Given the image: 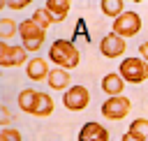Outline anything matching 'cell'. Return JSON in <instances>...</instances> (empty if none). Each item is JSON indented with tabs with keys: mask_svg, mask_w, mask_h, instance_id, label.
<instances>
[{
	"mask_svg": "<svg viewBox=\"0 0 148 141\" xmlns=\"http://www.w3.org/2000/svg\"><path fill=\"white\" fill-rule=\"evenodd\" d=\"M18 35H21V46L25 51H35V53L42 49V44L46 39V30L39 28L32 18H25L18 23Z\"/></svg>",
	"mask_w": 148,
	"mask_h": 141,
	"instance_id": "2",
	"label": "cell"
},
{
	"mask_svg": "<svg viewBox=\"0 0 148 141\" xmlns=\"http://www.w3.org/2000/svg\"><path fill=\"white\" fill-rule=\"evenodd\" d=\"M25 74H28V79H32V81H46L49 79V74H51V67H49V62L44 60V58H39V55H35V58H30V62L25 65Z\"/></svg>",
	"mask_w": 148,
	"mask_h": 141,
	"instance_id": "10",
	"label": "cell"
},
{
	"mask_svg": "<svg viewBox=\"0 0 148 141\" xmlns=\"http://www.w3.org/2000/svg\"><path fill=\"white\" fill-rule=\"evenodd\" d=\"M0 111H2V120H0V123H2V129H5V127L9 125V120H12V116H9V109H7V106H2Z\"/></svg>",
	"mask_w": 148,
	"mask_h": 141,
	"instance_id": "22",
	"label": "cell"
},
{
	"mask_svg": "<svg viewBox=\"0 0 148 141\" xmlns=\"http://www.w3.org/2000/svg\"><path fill=\"white\" fill-rule=\"evenodd\" d=\"M79 141H109V129L97 123V120H88L83 123V127L79 129Z\"/></svg>",
	"mask_w": 148,
	"mask_h": 141,
	"instance_id": "9",
	"label": "cell"
},
{
	"mask_svg": "<svg viewBox=\"0 0 148 141\" xmlns=\"http://www.w3.org/2000/svg\"><path fill=\"white\" fill-rule=\"evenodd\" d=\"M127 134H130L132 139H136V141H148V120H146V118H136V120H132Z\"/></svg>",
	"mask_w": 148,
	"mask_h": 141,
	"instance_id": "17",
	"label": "cell"
},
{
	"mask_svg": "<svg viewBox=\"0 0 148 141\" xmlns=\"http://www.w3.org/2000/svg\"><path fill=\"white\" fill-rule=\"evenodd\" d=\"M139 30H141V16H139L136 12H132V9H127L123 16H118V18L113 21V25H111V32H116V35L123 37V39L139 35Z\"/></svg>",
	"mask_w": 148,
	"mask_h": 141,
	"instance_id": "4",
	"label": "cell"
},
{
	"mask_svg": "<svg viewBox=\"0 0 148 141\" xmlns=\"http://www.w3.org/2000/svg\"><path fill=\"white\" fill-rule=\"evenodd\" d=\"M28 51L23 46H12L7 42L0 44V67H18V65H28Z\"/></svg>",
	"mask_w": 148,
	"mask_h": 141,
	"instance_id": "6",
	"label": "cell"
},
{
	"mask_svg": "<svg viewBox=\"0 0 148 141\" xmlns=\"http://www.w3.org/2000/svg\"><path fill=\"white\" fill-rule=\"evenodd\" d=\"M118 74L123 76L125 83H143L148 79V62L139 55L123 58V62L118 65Z\"/></svg>",
	"mask_w": 148,
	"mask_h": 141,
	"instance_id": "3",
	"label": "cell"
},
{
	"mask_svg": "<svg viewBox=\"0 0 148 141\" xmlns=\"http://www.w3.org/2000/svg\"><path fill=\"white\" fill-rule=\"evenodd\" d=\"M102 90L109 95V97H120L123 90H125V81L118 72H111V74H104L102 79Z\"/></svg>",
	"mask_w": 148,
	"mask_h": 141,
	"instance_id": "12",
	"label": "cell"
},
{
	"mask_svg": "<svg viewBox=\"0 0 148 141\" xmlns=\"http://www.w3.org/2000/svg\"><path fill=\"white\" fill-rule=\"evenodd\" d=\"M139 58H143V60L148 62V42H143V44L139 46Z\"/></svg>",
	"mask_w": 148,
	"mask_h": 141,
	"instance_id": "23",
	"label": "cell"
},
{
	"mask_svg": "<svg viewBox=\"0 0 148 141\" xmlns=\"http://www.w3.org/2000/svg\"><path fill=\"white\" fill-rule=\"evenodd\" d=\"M37 92H39V90H35V88H23V90L18 92V109L32 116L35 104H37Z\"/></svg>",
	"mask_w": 148,
	"mask_h": 141,
	"instance_id": "14",
	"label": "cell"
},
{
	"mask_svg": "<svg viewBox=\"0 0 148 141\" xmlns=\"http://www.w3.org/2000/svg\"><path fill=\"white\" fill-rule=\"evenodd\" d=\"M69 0H46L44 2V9L49 12V16L53 18V23H60V21H65L67 18V14H69Z\"/></svg>",
	"mask_w": 148,
	"mask_h": 141,
	"instance_id": "13",
	"label": "cell"
},
{
	"mask_svg": "<svg viewBox=\"0 0 148 141\" xmlns=\"http://www.w3.org/2000/svg\"><path fill=\"white\" fill-rule=\"evenodd\" d=\"M28 5H30L28 0H5V2H0V7H9V9H23Z\"/></svg>",
	"mask_w": 148,
	"mask_h": 141,
	"instance_id": "21",
	"label": "cell"
},
{
	"mask_svg": "<svg viewBox=\"0 0 148 141\" xmlns=\"http://www.w3.org/2000/svg\"><path fill=\"white\" fill-rule=\"evenodd\" d=\"M130 109H132V102L127 97H106V102H102V116L106 120H123L130 116Z\"/></svg>",
	"mask_w": 148,
	"mask_h": 141,
	"instance_id": "5",
	"label": "cell"
},
{
	"mask_svg": "<svg viewBox=\"0 0 148 141\" xmlns=\"http://www.w3.org/2000/svg\"><path fill=\"white\" fill-rule=\"evenodd\" d=\"M16 32H18V23H14L12 18H0V37L2 39H9Z\"/></svg>",
	"mask_w": 148,
	"mask_h": 141,
	"instance_id": "19",
	"label": "cell"
},
{
	"mask_svg": "<svg viewBox=\"0 0 148 141\" xmlns=\"http://www.w3.org/2000/svg\"><path fill=\"white\" fill-rule=\"evenodd\" d=\"M30 18H32V21H35L39 28H44V30H46V28H51V23H53V18L49 16V12H46L44 7H42V9H35Z\"/></svg>",
	"mask_w": 148,
	"mask_h": 141,
	"instance_id": "18",
	"label": "cell"
},
{
	"mask_svg": "<svg viewBox=\"0 0 148 141\" xmlns=\"http://www.w3.org/2000/svg\"><path fill=\"white\" fill-rule=\"evenodd\" d=\"M125 49H127L125 39L118 37L116 32L104 35L102 42H99V51H102V55H104V58H111V60H113V58H120V55L125 53Z\"/></svg>",
	"mask_w": 148,
	"mask_h": 141,
	"instance_id": "8",
	"label": "cell"
},
{
	"mask_svg": "<svg viewBox=\"0 0 148 141\" xmlns=\"http://www.w3.org/2000/svg\"><path fill=\"white\" fill-rule=\"evenodd\" d=\"M51 111H53V99H51V95L39 90V92H37V104H35L32 116H37V118H46V116H51Z\"/></svg>",
	"mask_w": 148,
	"mask_h": 141,
	"instance_id": "15",
	"label": "cell"
},
{
	"mask_svg": "<svg viewBox=\"0 0 148 141\" xmlns=\"http://www.w3.org/2000/svg\"><path fill=\"white\" fill-rule=\"evenodd\" d=\"M99 7H102V14H104V16H111L113 21L127 12L123 0H102V2H99Z\"/></svg>",
	"mask_w": 148,
	"mask_h": 141,
	"instance_id": "16",
	"label": "cell"
},
{
	"mask_svg": "<svg viewBox=\"0 0 148 141\" xmlns=\"http://www.w3.org/2000/svg\"><path fill=\"white\" fill-rule=\"evenodd\" d=\"M123 141H136V139H132V136H130V134L125 132V134H123Z\"/></svg>",
	"mask_w": 148,
	"mask_h": 141,
	"instance_id": "24",
	"label": "cell"
},
{
	"mask_svg": "<svg viewBox=\"0 0 148 141\" xmlns=\"http://www.w3.org/2000/svg\"><path fill=\"white\" fill-rule=\"evenodd\" d=\"M0 141H23V136H21L18 129L5 127V129H0Z\"/></svg>",
	"mask_w": 148,
	"mask_h": 141,
	"instance_id": "20",
	"label": "cell"
},
{
	"mask_svg": "<svg viewBox=\"0 0 148 141\" xmlns=\"http://www.w3.org/2000/svg\"><path fill=\"white\" fill-rule=\"evenodd\" d=\"M62 104H65V109H69V111H83L88 104H90V92H88V88L86 86H72L67 92H62Z\"/></svg>",
	"mask_w": 148,
	"mask_h": 141,
	"instance_id": "7",
	"label": "cell"
},
{
	"mask_svg": "<svg viewBox=\"0 0 148 141\" xmlns=\"http://www.w3.org/2000/svg\"><path fill=\"white\" fill-rule=\"evenodd\" d=\"M72 79H69V72L67 69H60V67H56V69H51V74H49V79H46V86L51 88V90H62V92H67L72 86Z\"/></svg>",
	"mask_w": 148,
	"mask_h": 141,
	"instance_id": "11",
	"label": "cell"
},
{
	"mask_svg": "<svg viewBox=\"0 0 148 141\" xmlns=\"http://www.w3.org/2000/svg\"><path fill=\"white\" fill-rule=\"evenodd\" d=\"M49 60H51L56 67L69 72V69H74V67L79 65L81 53H79V49H76L74 42H69V39H56V42L49 46Z\"/></svg>",
	"mask_w": 148,
	"mask_h": 141,
	"instance_id": "1",
	"label": "cell"
}]
</instances>
